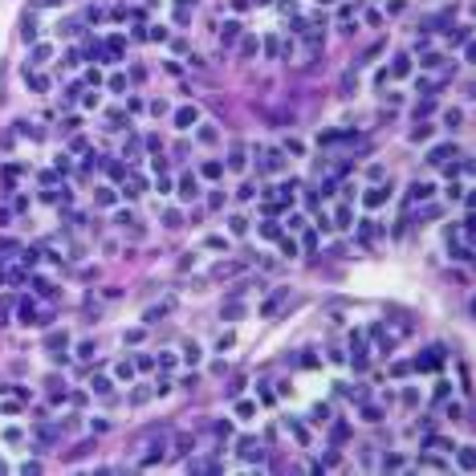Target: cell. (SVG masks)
Masks as SVG:
<instances>
[{"mask_svg": "<svg viewBox=\"0 0 476 476\" xmlns=\"http://www.w3.org/2000/svg\"><path fill=\"white\" fill-rule=\"evenodd\" d=\"M240 456H256V444H253V439H240Z\"/></svg>", "mask_w": 476, "mask_h": 476, "instance_id": "5b68a950", "label": "cell"}, {"mask_svg": "<svg viewBox=\"0 0 476 476\" xmlns=\"http://www.w3.org/2000/svg\"><path fill=\"white\" fill-rule=\"evenodd\" d=\"M175 122H179V127H191V122H196V110H191V106H187V110H179Z\"/></svg>", "mask_w": 476, "mask_h": 476, "instance_id": "3957f363", "label": "cell"}, {"mask_svg": "<svg viewBox=\"0 0 476 476\" xmlns=\"http://www.w3.org/2000/svg\"><path fill=\"white\" fill-rule=\"evenodd\" d=\"M183 354H187V362H196V358H200V346H196V342H187V346H183Z\"/></svg>", "mask_w": 476, "mask_h": 476, "instance_id": "8992f818", "label": "cell"}, {"mask_svg": "<svg viewBox=\"0 0 476 476\" xmlns=\"http://www.w3.org/2000/svg\"><path fill=\"white\" fill-rule=\"evenodd\" d=\"M415 366H423V370H432V366H439V346H432V350H427V354H423V358H419V362H415Z\"/></svg>", "mask_w": 476, "mask_h": 476, "instance_id": "6da1fadb", "label": "cell"}, {"mask_svg": "<svg viewBox=\"0 0 476 476\" xmlns=\"http://www.w3.org/2000/svg\"><path fill=\"white\" fill-rule=\"evenodd\" d=\"M387 196H391V191H387V187H375V191H366V203H370V208H379V203H383V200H387Z\"/></svg>", "mask_w": 476, "mask_h": 476, "instance_id": "7a4b0ae2", "label": "cell"}, {"mask_svg": "<svg viewBox=\"0 0 476 476\" xmlns=\"http://www.w3.org/2000/svg\"><path fill=\"white\" fill-rule=\"evenodd\" d=\"M456 151H452V146H439V151H432V163H444V159H452Z\"/></svg>", "mask_w": 476, "mask_h": 476, "instance_id": "277c9868", "label": "cell"}]
</instances>
